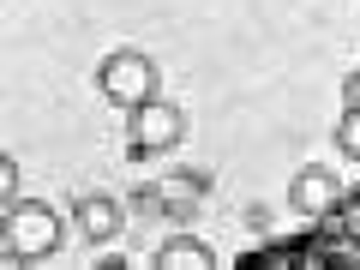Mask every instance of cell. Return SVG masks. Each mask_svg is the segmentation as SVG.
I'll use <instances>...</instances> for the list:
<instances>
[{
	"mask_svg": "<svg viewBox=\"0 0 360 270\" xmlns=\"http://www.w3.org/2000/svg\"><path fill=\"white\" fill-rule=\"evenodd\" d=\"M336 144L360 162V108H342V120H336Z\"/></svg>",
	"mask_w": 360,
	"mask_h": 270,
	"instance_id": "8",
	"label": "cell"
},
{
	"mask_svg": "<svg viewBox=\"0 0 360 270\" xmlns=\"http://www.w3.org/2000/svg\"><path fill=\"white\" fill-rule=\"evenodd\" d=\"M72 229L84 234V240H115L120 234V205L108 193H84L72 205Z\"/></svg>",
	"mask_w": 360,
	"mask_h": 270,
	"instance_id": "5",
	"label": "cell"
},
{
	"mask_svg": "<svg viewBox=\"0 0 360 270\" xmlns=\"http://www.w3.org/2000/svg\"><path fill=\"white\" fill-rule=\"evenodd\" d=\"M336 198H342V186H336V174L330 168H300L295 174V186H288V205L300 210V217H324V210H336Z\"/></svg>",
	"mask_w": 360,
	"mask_h": 270,
	"instance_id": "4",
	"label": "cell"
},
{
	"mask_svg": "<svg viewBox=\"0 0 360 270\" xmlns=\"http://www.w3.org/2000/svg\"><path fill=\"white\" fill-rule=\"evenodd\" d=\"M0 240H6V258H49L60 246V217L49 205H13Z\"/></svg>",
	"mask_w": 360,
	"mask_h": 270,
	"instance_id": "2",
	"label": "cell"
},
{
	"mask_svg": "<svg viewBox=\"0 0 360 270\" xmlns=\"http://www.w3.org/2000/svg\"><path fill=\"white\" fill-rule=\"evenodd\" d=\"M180 132H186V115H180L174 103H162V96H150V103L132 108V150H139V156L174 150Z\"/></svg>",
	"mask_w": 360,
	"mask_h": 270,
	"instance_id": "3",
	"label": "cell"
},
{
	"mask_svg": "<svg viewBox=\"0 0 360 270\" xmlns=\"http://www.w3.org/2000/svg\"><path fill=\"white\" fill-rule=\"evenodd\" d=\"M0 205H6V210L18 205V162H13V156L0 162Z\"/></svg>",
	"mask_w": 360,
	"mask_h": 270,
	"instance_id": "9",
	"label": "cell"
},
{
	"mask_svg": "<svg viewBox=\"0 0 360 270\" xmlns=\"http://www.w3.org/2000/svg\"><path fill=\"white\" fill-rule=\"evenodd\" d=\"M96 84H103V96L115 108H127V115H132L139 103H150V96H156V60L144 49H115L103 60V72H96Z\"/></svg>",
	"mask_w": 360,
	"mask_h": 270,
	"instance_id": "1",
	"label": "cell"
},
{
	"mask_svg": "<svg viewBox=\"0 0 360 270\" xmlns=\"http://www.w3.org/2000/svg\"><path fill=\"white\" fill-rule=\"evenodd\" d=\"M342 103H348V108H360V72H348V78H342Z\"/></svg>",
	"mask_w": 360,
	"mask_h": 270,
	"instance_id": "10",
	"label": "cell"
},
{
	"mask_svg": "<svg viewBox=\"0 0 360 270\" xmlns=\"http://www.w3.org/2000/svg\"><path fill=\"white\" fill-rule=\"evenodd\" d=\"M156 193H162V210H174V217H193L198 198H205V174H193V168H186V174H168Z\"/></svg>",
	"mask_w": 360,
	"mask_h": 270,
	"instance_id": "7",
	"label": "cell"
},
{
	"mask_svg": "<svg viewBox=\"0 0 360 270\" xmlns=\"http://www.w3.org/2000/svg\"><path fill=\"white\" fill-rule=\"evenodd\" d=\"M217 252L205 240H162L156 246V270H210Z\"/></svg>",
	"mask_w": 360,
	"mask_h": 270,
	"instance_id": "6",
	"label": "cell"
}]
</instances>
